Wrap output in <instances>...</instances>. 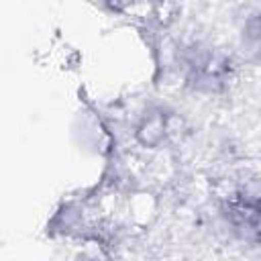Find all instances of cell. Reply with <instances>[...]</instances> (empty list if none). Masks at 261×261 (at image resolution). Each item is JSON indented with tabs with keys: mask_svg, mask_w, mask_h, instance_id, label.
Returning a JSON list of instances; mask_svg holds the SVG:
<instances>
[{
	"mask_svg": "<svg viewBox=\"0 0 261 261\" xmlns=\"http://www.w3.org/2000/svg\"><path fill=\"white\" fill-rule=\"evenodd\" d=\"M241 49L251 61L261 63V10L245 18L241 29Z\"/></svg>",
	"mask_w": 261,
	"mask_h": 261,
	"instance_id": "4",
	"label": "cell"
},
{
	"mask_svg": "<svg viewBox=\"0 0 261 261\" xmlns=\"http://www.w3.org/2000/svg\"><path fill=\"white\" fill-rule=\"evenodd\" d=\"M218 214L234 239L261 245V179H247L222 196Z\"/></svg>",
	"mask_w": 261,
	"mask_h": 261,
	"instance_id": "2",
	"label": "cell"
},
{
	"mask_svg": "<svg viewBox=\"0 0 261 261\" xmlns=\"http://www.w3.org/2000/svg\"><path fill=\"white\" fill-rule=\"evenodd\" d=\"M177 65L188 88L202 94H220L234 75V61L208 43H188L177 51Z\"/></svg>",
	"mask_w": 261,
	"mask_h": 261,
	"instance_id": "1",
	"label": "cell"
},
{
	"mask_svg": "<svg viewBox=\"0 0 261 261\" xmlns=\"http://www.w3.org/2000/svg\"><path fill=\"white\" fill-rule=\"evenodd\" d=\"M175 122H177L175 112H171L163 106H149L139 116V120L135 122V128H133L137 145H141L143 149H161L179 130L175 126Z\"/></svg>",
	"mask_w": 261,
	"mask_h": 261,
	"instance_id": "3",
	"label": "cell"
}]
</instances>
